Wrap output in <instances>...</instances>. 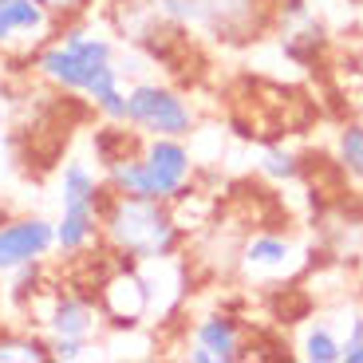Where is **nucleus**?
<instances>
[{"mask_svg": "<svg viewBox=\"0 0 363 363\" xmlns=\"http://www.w3.org/2000/svg\"><path fill=\"white\" fill-rule=\"evenodd\" d=\"M44 336H32V332H0V363H48Z\"/></svg>", "mask_w": 363, "mask_h": 363, "instance_id": "nucleus-12", "label": "nucleus"}, {"mask_svg": "<svg viewBox=\"0 0 363 363\" xmlns=\"http://www.w3.org/2000/svg\"><path fill=\"white\" fill-rule=\"evenodd\" d=\"M55 20L36 0H0V55H36V48L55 32Z\"/></svg>", "mask_w": 363, "mask_h": 363, "instance_id": "nucleus-8", "label": "nucleus"}, {"mask_svg": "<svg viewBox=\"0 0 363 363\" xmlns=\"http://www.w3.org/2000/svg\"><path fill=\"white\" fill-rule=\"evenodd\" d=\"M44 340L55 363H79L91 355V340H75V336H44Z\"/></svg>", "mask_w": 363, "mask_h": 363, "instance_id": "nucleus-17", "label": "nucleus"}, {"mask_svg": "<svg viewBox=\"0 0 363 363\" xmlns=\"http://www.w3.org/2000/svg\"><path fill=\"white\" fill-rule=\"evenodd\" d=\"M55 253V221L44 213H24V218L0 221V277L16 272L20 264L48 261Z\"/></svg>", "mask_w": 363, "mask_h": 363, "instance_id": "nucleus-7", "label": "nucleus"}, {"mask_svg": "<svg viewBox=\"0 0 363 363\" xmlns=\"http://www.w3.org/2000/svg\"><path fill=\"white\" fill-rule=\"evenodd\" d=\"M194 344L201 352H209V363H237L245 359V336L241 324L225 312H209L194 324Z\"/></svg>", "mask_w": 363, "mask_h": 363, "instance_id": "nucleus-11", "label": "nucleus"}, {"mask_svg": "<svg viewBox=\"0 0 363 363\" xmlns=\"http://www.w3.org/2000/svg\"><path fill=\"white\" fill-rule=\"evenodd\" d=\"M340 352H344V340H340L328 324H308L304 328V336H300V359L340 363Z\"/></svg>", "mask_w": 363, "mask_h": 363, "instance_id": "nucleus-13", "label": "nucleus"}, {"mask_svg": "<svg viewBox=\"0 0 363 363\" xmlns=\"http://www.w3.org/2000/svg\"><path fill=\"white\" fill-rule=\"evenodd\" d=\"M269 0H190V24L221 44H249L264 32Z\"/></svg>", "mask_w": 363, "mask_h": 363, "instance_id": "nucleus-6", "label": "nucleus"}, {"mask_svg": "<svg viewBox=\"0 0 363 363\" xmlns=\"http://www.w3.org/2000/svg\"><path fill=\"white\" fill-rule=\"evenodd\" d=\"M0 138H4V118H0Z\"/></svg>", "mask_w": 363, "mask_h": 363, "instance_id": "nucleus-20", "label": "nucleus"}, {"mask_svg": "<svg viewBox=\"0 0 363 363\" xmlns=\"http://www.w3.org/2000/svg\"><path fill=\"white\" fill-rule=\"evenodd\" d=\"M340 363H363V340L359 344H347L344 355H340Z\"/></svg>", "mask_w": 363, "mask_h": 363, "instance_id": "nucleus-19", "label": "nucleus"}, {"mask_svg": "<svg viewBox=\"0 0 363 363\" xmlns=\"http://www.w3.org/2000/svg\"><path fill=\"white\" fill-rule=\"evenodd\" d=\"M336 162L344 174L363 178V123H344L336 138Z\"/></svg>", "mask_w": 363, "mask_h": 363, "instance_id": "nucleus-14", "label": "nucleus"}, {"mask_svg": "<svg viewBox=\"0 0 363 363\" xmlns=\"http://www.w3.org/2000/svg\"><path fill=\"white\" fill-rule=\"evenodd\" d=\"M103 198H79V201H60L55 218V249L64 257H79L91 245H99V218H103Z\"/></svg>", "mask_w": 363, "mask_h": 363, "instance_id": "nucleus-10", "label": "nucleus"}, {"mask_svg": "<svg viewBox=\"0 0 363 363\" xmlns=\"http://www.w3.org/2000/svg\"><path fill=\"white\" fill-rule=\"evenodd\" d=\"M36 4L55 20V24H75V20H87L99 0H36Z\"/></svg>", "mask_w": 363, "mask_h": 363, "instance_id": "nucleus-16", "label": "nucleus"}, {"mask_svg": "<svg viewBox=\"0 0 363 363\" xmlns=\"http://www.w3.org/2000/svg\"><path fill=\"white\" fill-rule=\"evenodd\" d=\"M194 178V155L182 138L143 135L138 150L127 158L103 166V182L115 194H135V198L174 201Z\"/></svg>", "mask_w": 363, "mask_h": 363, "instance_id": "nucleus-3", "label": "nucleus"}, {"mask_svg": "<svg viewBox=\"0 0 363 363\" xmlns=\"http://www.w3.org/2000/svg\"><path fill=\"white\" fill-rule=\"evenodd\" d=\"M99 241L118 261H135V264L166 261V257H178L182 249V225L174 218L170 201L107 190L99 218Z\"/></svg>", "mask_w": 363, "mask_h": 363, "instance_id": "nucleus-2", "label": "nucleus"}, {"mask_svg": "<svg viewBox=\"0 0 363 363\" xmlns=\"http://www.w3.org/2000/svg\"><path fill=\"white\" fill-rule=\"evenodd\" d=\"M127 127L138 135H158V138H186L198 123L190 99L178 87L158 79H135L127 87Z\"/></svg>", "mask_w": 363, "mask_h": 363, "instance_id": "nucleus-4", "label": "nucleus"}, {"mask_svg": "<svg viewBox=\"0 0 363 363\" xmlns=\"http://www.w3.org/2000/svg\"><path fill=\"white\" fill-rule=\"evenodd\" d=\"M359 340H363V316H352V332L344 336V347L347 344H359ZM340 355H344V352H340Z\"/></svg>", "mask_w": 363, "mask_h": 363, "instance_id": "nucleus-18", "label": "nucleus"}, {"mask_svg": "<svg viewBox=\"0 0 363 363\" xmlns=\"http://www.w3.org/2000/svg\"><path fill=\"white\" fill-rule=\"evenodd\" d=\"M237 261H241V272H245L249 281H284V277H292V272L300 269L304 257H300V249H296L292 237L257 233L241 245Z\"/></svg>", "mask_w": 363, "mask_h": 363, "instance_id": "nucleus-9", "label": "nucleus"}, {"mask_svg": "<svg viewBox=\"0 0 363 363\" xmlns=\"http://www.w3.org/2000/svg\"><path fill=\"white\" fill-rule=\"evenodd\" d=\"M32 72L55 91L83 95L103 123L127 118V87H123V52L107 32H95L87 20L60 24L32 55Z\"/></svg>", "mask_w": 363, "mask_h": 363, "instance_id": "nucleus-1", "label": "nucleus"}, {"mask_svg": "<svg viewBox=\"0 0 363 363\" xmlns=\"http://www.w3.org/2000/svg\"><path fill=\"white\" fill-rule=\"evenodd\" d=\"M95 304L103 312V324L118 328V332H130L138 328L146 316H150V289H146V277H143V264L135 261H118L111 264L107 272L99 277L95 284Z\"/></svg>", "mask_w": 363, "mask_h": 363, "instance_id": "nucleus-5", "label": "nucleus"}, {"mask_svg": "<svg viewBox=\"0 0 363 363\" xmlns=\"http://www.w3.org/2000/svg\"><path fill=\"white\" fill-rule=\"evenodd\" d=\"M261 174L272 182H296L300 178V158L292 155L289 146H269L261 155Z\"/></svg>", "mask_w": 363, "mask_h": 363, "instance_id": "nucleus-15", "label": "nucleus"}]
</instances>
